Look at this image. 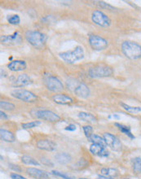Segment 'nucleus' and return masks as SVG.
Wrapping results in <instances>:
<instances>
[{"label": "nucleus", "instance_id": "34", "mask_svg": "<svg viewBox=\"0 0 141 179\" xmlns=\"http://www.w3.org/2000/svg\"><path fill=\"white\" fill-rule=\"evenodd\" d=\"M11 177H12V179H27L17 174H11Z\"/></svg>", "mask_w": 141, "mask_h": 179}, {"label": "nucleus", "instance_id": "18", "mask_svg": "<svg viewBox=\"0 0 141 179\" xmlns=\"http://www.w3.org/2000/svg\"><path fill=\"white\" fill-rule=\"evenodd\" d=\"M52 100H53V102L60 105H69L74 103V100L72 98L69 97L68 95H62V94L53 95Z\"/></svg>", "mask_w": 141, "mask_h": 179}, {"label": "nucleus", "instance_id": "8", "mask_svg": "<svg viewBox=\"0 0 141 179\" xmlns=\"http://www.w3.org/2000/svg\"><path fill=\"white\" fill-rule=\"evenodd\" d=\"M44 85L46 89L52 92H60L64 89V86L59 78L54 76H48L44 79Z\"/></svg>", "mask_w": 141, "mask_h": 179}, {"label": "nucleus", "instance_id": "9", "mask_svg": "<svg viewBox=\"0 0 141 179\" xmlns=\"http://www.w3.org/2000/svg\"><path fill=\"white\" fill-rule=\"evenodd\" d=\"M103 138L105 139V143L112 150L116 151H120L122 148V144L121 141L115 135L110 133H105L103 134Z\"/></svg>", "mask_w": 141, "mask_h": 179}, {"label": "nucleus", "instance_id": "36", "mask_svg": "<svg viewBox=\"0 0 141 179\" xmlns=\"http://www.w3.org/2000/svg\"><path fill=\"white\" fill-rule=\"evenodd\" d=\"M0 117H1V120H3H3H8V116L6 115L3 111H1V112H0Z\"/></svg>", "mask_w": 141, "mask_h": 179}, {"label": "nucleus", "instance_id": "4", "mask_svg": "<svg viewBox=\"0 0 141 179\" xmlns=\"http://www.w3.org/2000/svg\"><path fill=\"white\" fill-rule=\"evenodd\" d=\"M113 73V69L106 64H97L92 67L88 71V76L91 78H103L112 76Z\"/></svg>", "mask_w": 141, "mask_h": 179}, {"label": "nucleus", "instance_id": "21", "mask_svg": "<svg viewBox=\"0 0 141 179\" xmlns=\"http://www.w3.org/2000/svg\"><path fill=\"white\" fill-rule=\"evenodd\" d=\"M120 105L122 106L123 109L126 111L127 113H132V114H138L141 113V107H137V106H131V105L126 104L124 103H120Z\"/></svg>", "mask_w": 141, "mask_h": 179}, {"label": "nucleus", "instance_id": "30", "mask_svg": "<svg viewBox=\"0 0 141 179\" xmlns=\"http://www.w3.org/2000/svg\"><path fill=\"white\" fill-rule=\"evenodd\" d=\"M8 23L13 25H18L21 23V18L18 15H13L8 17Z\"/></svg>", "mask_w": 141, "mask_h": 179}, {"label": "nucleus", "instance_id": "29", "mask_svg": "<svg viewBox=\"0 0 141 179\" xmlns=\"http://www.w3.org/2000/svg\"><path fill=\"white\" fill-rule=\"evenodd\" d=\"M0 107L3 108V110L6 111H12L15 109V104H13L12 103L6 102V101H1L0 102Z\"/></svg>", "mask_w": 141, "mask_h": 179}, {"label": "nucleus", "instance_id": "6", "mask_svg": "<svg viewBox=\"0 0 141 179\" xmlns=\"http://www.w3.org/2000/svg\"><path fill=\"white\" fill-rule=\"evenodd\" d=\"M89 44L91 47L96 51H104L108 46V42L106 39L95 34H91L89 36Z\"/></svg>", "mask_w": 141, "mask_h": 179}, {"label": "nucleus", "instance_id": "20", "mask_svg": "<svg viewBox=\"0 0 141 179\" xmlns=\"http://www.w3.org/2000/svg\"><path fill=\"white\" fill-rule=\"evenodd\" d=\"M78 118H80L81 120H84L86 122L91 123V124H95L97 122V119L95 117V116H93L92 114L88 113H85V112H81L78 113L77 115Z\"/></svg>", "mask_w": 141, "mask_h": 179}, {"label": "nucleus", "instance_id": "23", "mask_svg": "<svg viewBox=\"0 0 141 179\" xmlns=\"http://www.w3.org/2000/svg\"><path fill=\"white\" fill-rule=\"evenodd\" d=\"M21 162L23 164H27V165H34V166H39L40 165L39 162L37 160L33 158L32 156H26V155L21 157Z\"/></svg>", "mask_w": 141, "mask_h": 179}, {"label": "nucleus", "instance_id": "14", "mask_svg": "<svg viewBox=\"0 0 141 179\" xmlns=\"http://www.w3.org/2000/svg\"><path fill=\"white\" fill-rule=\"evenodd\" d=\"M37 147L40 150H44L47 151H53L57 148V144L52 140L49 139H43L39 140L36 143Z\"/></svg>", "mask_w": 141, "mask_h": 179}, {"label": "nucleus", "instance_id": "28", "mask_svg": "<svg viewBox=\"0 0 141 179\" xmlns=\"http://www.w3.org/2000/svg\"><path fill=\"white\" fill-rule=\"evenodd\" d=\"M41 124L42 122L40 120H34V121H32V122L23 123V124L21 125V126H22V128L25 129V130H29V129L38 127V126L41 125Z\"/></svg>", "mask_w": 141, "mask_h": 179}, {"label": "nucleus", "instance_id": "2", "mask_svg": "<svg viewBox=\"0 0 141 179\" xmlns=\"http://www.w3.org/2000/svg\"><path fill=\"white\" fill-rule=\"evenodd\" d=\"M122 51L126 58L131 60H136L141 57V46L135 42H123L122 44Z\"/></svg>", "mask_w": 141, "mask_h": 179}, {"label": "nucleus", "instance_id": "26", "mask_svg": "<svg viewBox=\"0 0 141 179\" xmlns=\"http://www.w3.org/2000/svg\"><path fill=\"white\" fill-rule=\"evenodd\" d=\"M88 140L91 142L92 143H95V144H99V145H101V146L105 147H107V144L105 143L104 138H101L100 136L97 135V134H94L93 133L92 135L91 136L90 138H88Z\"/></svg>", "mask_w": 141, "mask_h": 179}, {"label": "nucleus", "instance_id": "5", "mask_svg": "<svg viewBox=\"0 0 141 179\" xmlns=\"http://www.w3.org/2000/svg\"><path fill=\"white\" fill-rule=\"evenodd\" d=\"M11 95L15 99L26 103H33L38 100L36 95H34L33 92H31L29 90L24 89L15 90L12 91Z\"/></svg>", "mask_w": 141, "mask_h": 179}, {"label": "nucleus", "instance_id": "24", "mask_svg": "<svg viewBox=\"0 0 141 179\" xmlns=\"http://www.w3.org/2000/svg\"><path fill=\"white\" fill-rule=\"evenodd\" d=\"M132 163V169L135 174H141V158L140 157H135L131 160Z\"/></svg>", "mask_w": 141, "mask_h": 179}, {"label": "nucleus", "instance_id": "7", "mask_svg": "<svg viewBox=\"0 0 141 179\" xmlns=\"http://www.w3.org/2000/svg\"><path fill=\"white\" fill-rule=\"evenodd\" d=\"M91 20L95 25L100 26V27H109L111 25V20L108 15H105V13L101 11L96 10L94 11L91 14Z\"/></svg>", "mask_w": 141, "mask_h": 179}, {"label": "nucleus", "instance_id": "35", "mask_svg": "<svg viewBox=\"0 0 141 179\" xmlns=\"http://www.w3.org/2000/svg\"><path fill=\"white\" fill-rule=\"evenodd\" d=\"M9 168L14 169L16 172H21V169L19 168L18 165H15V164H9Z\"/></svg>", "mask_w": 141, "mask_h": 179}, {"label": "nucleus", "instance_id": "3", "mask_svg": "<svg viewBox=\"0 0 141 179\" xmlns=\"http://www.w3.org/2000/svg\"><path fill=\"white\" fill-rule=\"evenodd\" d=\"M59 56L67 64H75L84 59V50L82 46H77L73 51L60 52L59 53Z\"/></svg>", "mask_w": 141, "mask_h": 179}, {"label": "nucleus", "instance_id": "37", "mask_svg": "<svg viewBox=\"0 0 141 179\" xmlns=\"http://www.w3.org/2000/svg\"><path fill=\"white\" fill-rule=\"evenodd\" d=\"M98 178L99 179H115L114 177H105V176H103V175H99V176H98Z\"/></svg>", "mask_w": 141, "mask_h": 179}, {"label": "nucleus", "instance_id": "16", "mask_svg": "<svg viewBox=\"0 0 141 179\" xmlns=\"http://www.w3.org/2000/svg\"><path fill=\"white\" fill-rule=\"evenodd\" d=\"M8 69L10 71L12 72H21L26 70L27 69V64H26L25 60H21V59H16L10 62L7 65Z\"/></svg>", "mask_w": 141, "mask_h": 179}, {"label": "nucleus", "instance_id": "25", "mask_svg": "<svg viewBox=\"0 0 141 179\" xmlns=\"http://www.w3.org/2000/svg\"><path fill=\"white\" fill-rule=\"evenodd\" d=\"M115 125L118 128V130L122 132L123 133H125L126 136H128L129 138H135V136L132 134L131 131V128L129 126H126L125 125H122V124H120V123H115Z\"/></svg>", "mask_w": 141, "mask_h": 179}, {"label": "nucleus", "instance_id": "33", "mask_svg": "<svg viewBox=\"0 0 141 179\" xmlns=\"http://www.w3.org/2000/svg\"><path fill=\"white\" fill-rule=\"evenodd\" d=\"M76 129H77V127H76V125H74V124H69L67 127H65V130L67 131H74L76 130Z\"/></svg>", "mask_w": 141, "mask_h": 179}, {"label": "nucleus", "instance_id": "31", "mask_svg": "<svg viewBox=\"0 0 141 179\" xmlns=\"http://www.w3.org/2000/svg\"><path fill=\"white\" fill-rule=\"evenodd\" d=\"M51 173L52 175H54V176L57 177H60V178L62 179H74V177H72L69 176V175H67V174L62 173V172L57 171V170H52Z\"/></svg>", "mask_w": 141, "mask_h": 179}, {"label": "nucleus", "instance_id": "13", "mask_svg": "<svg viewBox=\"0 0 141 179\" xmlns=\"http://www.w3.org/2000/svg\"><path fill=\"white\" fill-rule=\"evenodd\" d=\"M74 91L77 97L82 98V99H87L90 96L91 94L89 87L84 83H78L77 86H75Z\"/></svg>", "mask_w": 141, "mask_h": 179}, {"label": "nucleus", "instance_id": "39", "mask_svg": "<svg viewBox=\"0 0 141 179\" xmlns=\"http://www.w3.org/2000/svg\"><path fill=\"white\" fill-rule=\"evenodd\" d=\"M79 179H88V178H79ZM99 179V178H98Z\"/></svg>", "mask_w": 141, "mask_h": 179}, {"label": "nucleus", "instance_id": "11", "mask_svg": "<svg viewBox=\"0 0 141 179\" xmlns=\"http://www.w3.org/2000/svg\"><path fill=\"white\" fill-rule=\"evenodd\" d=\"M1 42L3 43L10 45V46H17V45L21 44L22 39H21V36L19 34L18 32H15L12 35L1 36Z\"/></svg>", "mask_w": 141, "mask_h": 179}, {"label": "nucleus", "instance_id": "27", "mask_svg": "<svg viewBox=\"0 0 141 179\" xmlns=\"http://www.w3.org/2000/svg\"><path fill=\"white\" fill-rule=\"evenodd\" d=\"M100 174L103 176L113 177L118 175V171L116 169H112V168H103L100 169Z\"/></svg>", "mask_w": 141, "mask_h": 179}, {"label": "nucleus", "instance_id": "17", "mask_svg": "<svg viewBox=\"0 0 141 179\" xmlns=\"http://www.w3.org/2000/svg\"><path fill=\"white\" fill-rule=\"evenodd\" d=\"M32 81H31L30 77L26 73H22L20 74L18 77H16V79L13 82V86L15 87H25L27 86L30 84Z\"/></svg>", "mask_w": 141, "mask_h": 179}, {"label": "nucleus", "instance_id": "12", "mask_svg": "<svg viewBox=\"0 0 141 179\" xmlns=\"http://www.w3.org/2000/svg\"><path fill=\"white\" fill-rule=\"evenodd\" d=\"M26 173L29 176L35 179H49L50 177L47 172L36 168H28L26 169Z\"/></svg>", "mask_w": 141, "mask_h": 179}, {"label": "nucleus", "instance_id": "19", "mask_svg": "<svg viewBox=\"0 0 141 179\" xmlns=\"http://www.w3.org/2000/svg\"><path fill=\"white\" fill-rule=\"evenodd\" d=\"M0 137L1 139L7 143H14L15 141V137L11 131L7 130L5 129H0Z\"/></svg>", "mask_w": 141, "mask_h": 179}, {"label": "nucleus", "instance_id": "10", "mask_svg": "<svg viewBox=\"0 0 141 179\" xmlns=\"http://www.w3.org/2000/svg\"><path fill=\"white\" fill-rule=\"evenodd\" d=\"M35 116L40 120L48 121V122H57L60 120V117L58 114L53 113L50 110H39L36 111Z\"/></svg>", "mask_w": 141, "mask_h": 179}, {"label": "nucleus", "instance_id": "32", "mask_svg": "<svg viewBox=\"0 0 141 179\" xmlns=\"http://www.w3.org/2000/svg\"><path fill=\"white\" fill-rule=\"evenodd\" d=\"M82 130L84 131L85 135H86L87 138H90L91 136L93 134V128L91 125H84V126H82Z\"/></svg>", "mask_w": 141, "mask_h": 179}, {"label": "nucleus", "instance_id": "15", "mask_svg": "<svg viewBox=\"0 0 141 179\" xmlns=\"http://www.w3.org/2000/svg\"><path fill=\"white\" fill-rule=\"evenodd\" d=\"M90 151L94 156H100V157H107L109 155V152L106 147L95 143H92L91 145Z\"/></svg>", "mask_w": 141, "mask_h": 179}, {"label": "nucleus", "instance_id": "38", "mask_svg": "<svg viewBox=\"0 0 141 179\" xmlns=\"http://www.w3.org/2000/svg\"><path fill=\"white\" fill-rule=\"evenodd\" d=\"M122 179H130V178H127V177H124V178H122Z\"/></svg>", "mask_w": 141, "mask_h": 179}, {"label": "nucleus", "instance_id": "22", "mask_svg": "<svg viewBox=\"0 0 141 179\" xmlns=\"http://www.w3.org/2000/svg\"><path fill=\"white\" fill-rule=\"evenodd\" d=\"M55 158L57 160L60 164H67L71 161V156H69V154L64 153V152H61V153H58L56 155Z\"/></svg>", "mask_w": 141, "mask_h": 179}, {"label": "nucleus", "instance_id": "1", "mask_svg": "<svg viewBox=\"0 0 141 179\" xmlns=\"http://www.w3.org/2000/svg\"><path fill=\"white\" fill-rule=\"evenodd\" d=\"M26 39L29 43L31 44L34 48L42 50L46 46L47 37L45 33L39 31H27L26 33Z\"/></svg>", "mask_w": 141, "mask_h": 179}]
</instances>
